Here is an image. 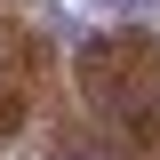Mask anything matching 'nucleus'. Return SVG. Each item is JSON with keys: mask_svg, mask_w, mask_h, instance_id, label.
I'll use <instances>...</instances> for the list:
<instances>
[{"mask_svg": "<svg viewBox=\"0 0 160 160\" xmlns=\"http://www.w3.org/2000/svg\"><path fill=\"white\" fill-rule=\"evenodd\" d=\"M104 8H152V0H104Z\"/></svg>", "mask_w": 160, "mask_h": 160, "instance_id": "nucleus-1", "label": "nucleus"}]
</instances>
